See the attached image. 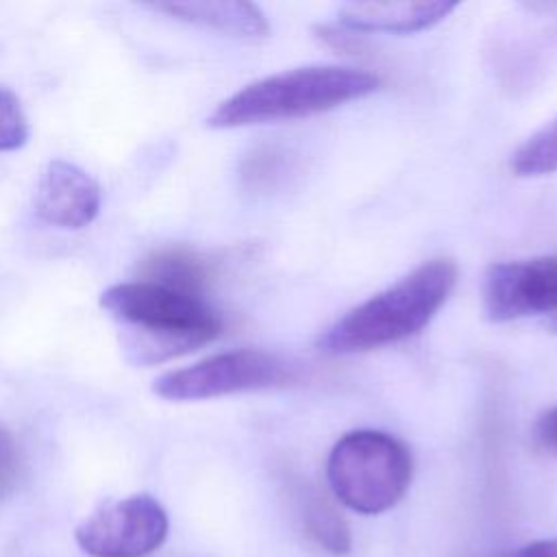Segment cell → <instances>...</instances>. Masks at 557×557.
Instances as JSON below:
<instances>
[{"instance_id": "cell-1", "label": "cell", "mask_w": 557, "mask_h": 557, "mask_svg": "<svg viewBox=\"0 0 557 557\" xmlns=\"http://www.w3.org/2000/svg\"><path fill=\"white\" fill-rule=\"evenodd\" d=\"M100 307L122 326L126 359L152 366L181 357L220 333V315L202 294L148 278L117 283L100 294Z\"/></svg>"}, {"instance_id": "cell-2", "label": "cell", "mask_w": 557, "mask_h": 557, "mask_svg": "<svg viewBox=\"0 0 557 557\" xmlns=\"http://www.w3.org/2000/svg\"><path fill=\"white\" fill-rule=\"evenodd\" d=\"M457 281L450 259H431L370 296L331 324L318 339L326 355H355L403 342L422 331L448 300Z\"/></svg>"}, {"instance_id": "cell-3", "label": "cell", "mask_w": 557, "mask_h": 557, "mask_svg": "<svg viewBox=\"0 0 557 557\" xmlns=\"http://www.w3.org/2000/svg\"><path fill=\"white\" fill-rule=\"evenodd\" d=\"M379 76L346 65H305L248 83L207 117L209 128L298 120L376 91Z\"/></svg>"}, {"instance_id": "cell-4", "label": "cell", "mask_w": 557, "mask_h": 557, "mask_svg": "<svg viewBox=\"0 0 557 557\" xmlns=\"http://www.w3.org/2000/svg\"><path fill=\"white\" fill-rule=\"evenodd\" d=\"M413 474L409 448L394 435L372 429L350 431L335 442L326 459L333 494L357 513L392 509Z\"/></svg>"}, {"instance_id": "cell-5", "label": "cell", "mask_w": 557, "mask_h": 557, "mask_svg": "<svg viewBox=\"0 0 557 557\" xmlns=\"http://www.w3.org/2000/svg\"><path fill=\"white\" fill-rule=\"evenodd\" d=\"M296 376L298 366L289 359L259 348H239L163 372L154 379L152 392L165 400L183 403L281 387Z\"/></svg>"}, {"instance_id": "cell-6", "label": "cell", "mask_w": 557, "mask_h": 557, "mask_svg": "<svg viewBox=\"0 0 557 557\" xmlns=\"http://www.w3.org/2000/svg\"><path fill=\"white\" fill-rule=\"evenodd\" d=\"M168 535V513L150 494L102 505L76 527V544L91 557H146Z\"/></svg>"}, {"instance_id": "cell-7", "label": "cell", "mask_w": 557, "mask_h": 557, "mask_svg": "<svg viewBox=\"0 0 557 557\" xmlns=\"http://www.w3.org/2000/svg\"><path fill=\"white\" fill-rule=\"evenodd\" d=\"M483 309L492 322L557 311V257L498 261L483 276Z\"/></svg>"}, {"instance_id": "cell-8", "label": "cell", "mask_w": 557, "mask_h": 557, "mask_svg": "<svg viewBox=\"0 0 557 557\" xmlns=\"http://www.w3.org/2000/svg\"><path fill=\"white\" fill-rule=\"evenodd\" d=\"M33 205L41 222L76 231L94 222L98 215L100 185L81 165L54 159L39 176Z\"/></svg>"}, {"instance_id": "cell-9", "label": "cell", "mask_w": 557, "mask_h": 557, "mask_svg": "<svg viewBox=\"0 0 557 557\" xmlns=\"http://www.w3.org/2000/svg\"><path fill=\"white\" fill-rule=\"evenodd\" d=\"M457 2H350L337 11V22L357 33L407 35L446 20Z\"/></svg>"}, {"instance_id": "cell-10", "label": "cell", "mask_w": 557, "mask_h": 557, "mask_svg": "<svg viewBox=\"0 0 557 557\" xmlns=\"http://www.w3.org/2000/svg\"><path fill=\"white\" fill-rule=\"evenodd\" d=\"M154 9L165 11L183 22L239 39H263L270 33L265 15L250 2H165L154 4Z\"/></svg>"}, {"instance_id": "cell-11", "label": "cell", "mask_w": 557, "mask_h": 557, "mask_svg": "<svg viewBox=\"0 0 557 557\" xmlns=\"http://www.w3.org/2000/svg\"><path fill=\"white\" fill-rule=\"evenodd\" d=\"M146 278L191 292V294H202L205 281H207V270L198 257H194L187 250L181 248H168L154 252L148 263H146Z\"/></svg>"}, {"instance_id": "cell-12", "label": "cell", "mask_w": 557, "mask_h": 557, "mask_svg": "<svg viewBox=\"0 0 557 557\" xmlns=\"http://www.w3.org/2000/svg\"><path fill=\"white\" fill-rule=\"evenodd\" d=\"M509 168L524 178L557 172V115L511 152Z\"/></svg>"}, {"instance_id": "cell-13", "label": "cell", "mask_w": 557, "mask_h": 557, "mask_svg": "<svg viewBox=\"0 0 557 557\" xmlns=\"http://www.w3.org/2000/svg\"><path fill=\"white\" fill-rule=\"evenodd\" d=\"M305 527L309 535L333 555H344L350 548V531L344 518L320 496L305 500Z\"/></svg>"}, {"instance_id": "cell-14", "label": "cell", "mask_w": 557, "mask_h": 557, "mask_svg": "<svg viewBox=\"0 0 557 557\" xmlns=\"http://www.w3.org/2000/svg\"><path fill=\"white\" fill-rule=\"evenodd\" d=\"M28 139V120L20 98L0 85V152L15 150Z\"/></svg>"}, {"instance_id": "cell-15", "label": "cell", "mask_w": 557, "mask_h": 557, "mask_svg": "<svg viewBox=\"0 0 557 557\" xmlns=\"http://www.w3.org/2000/svg\"><path fill=\"white\" fill-rule=\"evenodd\" d=\"M20 476V450L13 435L0 426V498L13 492Z\"/></svg>"}, {"instance_id": "cell-16", "label": "cell", "mask_w": 557, "mask_h": 557, "mask_svg": "<svg viewBox=\"0 0 557 557\" xmlns=\"http://www.w3.org/2000/svg\"><path fill=\"white\" fill-rule=\"evenodd\" d=\"M537 446L550 455H557V407L544 411L533 429Z\"/></svg>"}, {"instance_id": "cell-17", "label": "cell", "mask_w": 557, "mask_h": 557, "mask_svg": "<svg viewBox=\"0 0 557 557\" xmlns=\"http://www.w3.org/2000/svg\"><path fill=\"white\" fill-rule=\"evenodd\" d=\"M505 557H557V540H537L520 546Z\"/></svg>"}, {"instance_id": "cell-18", "label": "cell", "mask_w": 557, "mask_h": 557, "mask_svg": "<svg viewBox=\"0 0 557 557\" xmlns=\"http://www.w3.org/2000/svg\"><path fill=\"white\" fill-rule=\"evenodd\" d=\"M546 329H548L550 333H555V335H557V311L548 315V320H546Z\"/></svg>"}]
</instances>
